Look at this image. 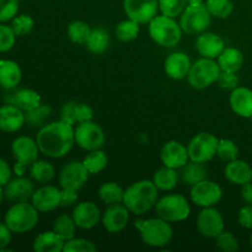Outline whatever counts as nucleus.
<instances>
[{"label":"nucleus","mask_w":252,"mask_h":252,"mask_svg":"<svg viewBox=\"0 0 252 252\" xmlns=\"http://www.w3.org/2000/svg\"><path fill=\"white\" fill-rule=\"evenodd\" d=\"M36 142L39 152L44 157L51 159L65 157L75 144L74 126L63 122L62 120L48 122L38 129Z\"/></svg>","instance_id":"nucleus-1"},{"label":"nucleus","mask_w":252,"mask_h":252,"mask_svg":"<svg viewBox=\"0 0 252 252\" xmlns=\"http://www.w3.org/2000/svg\"><path fill=\"white\" fill-rule=\"evenodd\" d=\"M159 199V189L153 180H140L125 189L123 204L135 216H144Z\"/></svg>","instance_id":"nucleus-2"},{"label":"nucleus","mask_w":252,"mask_h":252,"mask_svg":"<svg viewBox=\"0 0 252 252\" xmlns=\"http://www.w3.org/2000/svg\"><path fill=\"white\" fill-rule=\"evenodd\" d=\"M134 226L139 231L140 239L150 248H165L174 238V229L171 223L160 217L149 219H137Z\"/></svg>","instance_id":"nucleus-3"},{"label":"nucleus","mask_w":252,"mask_h":252,"mask_svg":"<svg viewBox=\"0 0 252 252\" xmlns=\"http://www.w3.org/2000/svg\"><path fill=\"white\" fill-rule=\"evenodd\" d=\"M149 36L158 46L164 48H174L181 42L182 31L180 22L174 17L165 16L158 14L152 21L148 24Z\"/></svg>","instance_id":"nucleus-4"},{"label":"nucleus","mask_w":252,"mask_h":252,"mask_svg":"<svg viewBox=\"0 0 252 252\" xmlns=\"http://www.w3.org/2000/svg\"><path fill=\"white\" fill-rule=\"evenodd\" d=\"M39 220V212L31 202L14 203L6 211L4 223L14 234H26L37 225Z\"/></svg>","instance_id":"nucleus-5"},{"label":"nucleus","mask_w":252,"mask_h":252,"mask_svg":"<svg viewBox=\"0 0 252 252\" xmlns=\"http://www.w3.org/2000/svg\"><path fill=\"white\" fill-rule=\"evenodd\" d=\"M157 217L169 223H180L186 220L191 214L189 199L180 193H169L158 199L154 207Z\"/></svg>","instance_id":"nucleus-6"},{"label":"nucleus","mask_w":252,"mask_h":252,"mask_svg":"<svg viewBox=\"0 0 252 252\" xmlns=\"http://www.w3.org/2000/svg\"><path fill=\"white\" fill-rule=\"evenodd\" d=\"M220 71V66L217 59L201 57L192 63L186 79L191 88L203 90L217 83Z\"/></svg>","instance_id":"nucleus-7"},{"label":"nucleus","mask_w":252,"mask_h":252,"mask_svg":"<svg viewBox=\"0 0 252 252\" xmlns=\"http://www.w3.org/2000/svg\"><path fill=\"white\" fill-rule=\"evenodd\" d=\"M11 153L15 159L14 172L17 176H22L34 161L38 160L39 148L36 138L29 135H20L14 139L11 144Z\"/></svg>","instance_id":"nucleus-8"},{"label":"nucleus","mask_w":252,"mask_h":252,"mask_svg":"<svg viewBox=\"0 0 252 252\" xmlns=\"http://www.w3.org/2000/svg\"><path fill=\"white\" fill-rule=\"evenodd\" d=\"M179 22L184 33L198 36L209 29L212 24V15L204 2L189 4L180 15Z\"/></svg>","instance_id":"nucleus-9"},{"label":"nucleus","mask_w":252,"mask_h":252,"mask_svg":"<svg viewBox=\"0 0 252 252\" xmlns=\"http://www.w3.org/2000/svg\"><path fill=\"white\" fill-rule=\"evenodd\" d=\"M218 142V138L212 133L201 132L196 134L187 145L189 160L202 164L211 161L214 157H217Z\"/></svg>","instance_id":"nucleus-10"},{"label":"nucleus","mask_w":252,"mask_h":252,"mask_svg":"<svg viewBox=\"0 0 252 252\" xmlns=\"http://www.w3.org/2000/svg\"><path fill=\"white\" fill-rule=\"evenodd\" d=\"M74 135H75V144L86 152L101 149L106 140L103 129L94 121L76 125V127H74Z\"/></svg>","instance_id":"nucleus-11"},{"label":"nucleus","mask_w":252,"mask_h":252,"mask_svg":"<svg viewBox=\"0 0 252 252\" xmlns=\"http://www.w3.org/2000/svg\"><path fill=\"white\" fill-rule=\"evenodd\" d=\"M223 197V189L217 182L203 180L198 184L191 186L189 198L192 203L201 208L206 207H216Z\"/></svg>","instance_id":"nucleus-12"},{"label":"nucleus","mask_w":252,"mask_h":252,"mask_svg":"<svg viewBox=\"0 0 252 252\" xmlns=\"http://www.w3.org/2000/svg\"><path fill=\"white\" fill-rule=\"evenodd\" d=\"M196 226L202 236L216 239L221 231H224L225 223L221 213L216 207H206L198 213Z\"/></svg>","instance_id":"nucleus-13"},{"label":"nucleus","mask_w":252,"mask_h":252,"mask_svg":"<svg viewBox=\"0 0 252 252\" xmlns=\"http://www.w3.org/2000/svg\"><path fill=\"white\" fill-rule=\"evenodd\" d=\"M123 10L127 17L147 25L159 14V0H123Z\"/></svg>","instance_id":"nucleus-14"},{"label":"nucleus","mask_w":252,"mask_h":252,"mask_svg":"<svg viewBox=\"0 0 252 252\" xmlns=\"http://www.w3.org/2000/svg\"><path fill=\"white\" fill-rule=\"evenodd\" d=\"M89 171L84 166L83 161H70L62 167L59 172L61 189L79 191L85 186L89 180Z\"/></svg>","instance_id":"nucleus-15"},{"label":"nucleus","mask_w":252,"mask_h":252,"mask_svg":"<svg viewBox=\"0 0 252 252\" xmlns=\"http://www.w3.org/2000/svg\"><path fill=\"white\" fill-rule=\"evenodd\" d=\"M130 212L123 203L110 204L102 213L101 223L111 234H118L127 228Z\"/></svg>","instance_id":"nucleus-16"},{"label":"nucleus","mask_w":252,"mask_h":252,"mask_svg":"<svg viewBox=\"0 0 252 252\" xmlns=\"http://www.w3.org/2000/svg\"><path fill=\"white\" fill-rule=\"evenodd\" d=\"M61 194L62 189L46 184L34 189L30 202L39 213H48L61 207Z\"/></svg>","instance_id":"nucleus-17"},{"label":"nucleus","mask_w":252,"mask_h":252,"mask_svg":"<svg viewBox=\"0 0 252 252\" xmlns=\"http://www.w3.org/2000/svg\"><path fill=\"white\" fill-rule=\"evenodd\" d=\"M160 160L165 166L180 170L189 161V149L179 140H169L160 150Z\"/></svg>","instance_id":"nucleus-18"},{"label":"nucleus","mask_w":252,"mask_h":252,"mask_svg":"<svg viewBox=\"0 0 252 252\" xmlns=\"http://www.w3.org/2000/svg\"><path fill=\"white\" fill-rule=\"evenodd\" d=\"M71 217L79 229L90 230L100 223L102 213L94 202H81L76 204Z\"/></svg>","instance_id":"nucleus-19"},{"label":"nucleus","mask_w":252,"mask_h":252,"mask_svg":"<svg viewBox=\"0 0 252 252\" xmlns=\"http://www.w3.org/2000/svg\"><path fill=\"white\" fill-rule=\"evenodd\" d=\"M4 191L5 198L9 199L12 203L30 202L34 192L33 182L29 177H25L24 175L22 176H16L5 185Z\"/></svg>","instance_id":"nucleus-20"},{"label":"nucleus","mask_w":252,"mask_h":252,"mask_svg":"<svg viewBox=\"0 0 252 252\" xmlns=\"http://www.w3.org/2000/svg\"><path fill=\"white\" fill-rule=\"evenodd\" d=\"M94 110L89 105L76 101H68L61 108V120L74 126L88 121H93Z\"/></svg>","instance_id":"nucleus-21"},{"label":"nucleus","mask_w":252,"mask_h":252,"mask_svg":"<svg viewBox=\"0 0 252 252\" xmlns=\"http://www.w3.org/2000/svg\"><path fill=\"white\" fill-rule=\"evenodd\" d=\"M225 48L224 39L219 34L204 31L196 39V49L203 58L217 59Z\"/></svg>","instance_id":"nucleus-22"},{"label":"nucleus","mask_w":252,"mask_h":252,"mask_svg":"<svg viewBox=\"0 0 252 252\" xmlns=\"http://www.w3.org/2000/svg\"><path fill=\"white\" fill-rule=\"evenodd\" d=\"M191 65L192 62L189 54L184 52H174L165 59L164 70L172 80H182L187 78Z\"/></svg>","instance_id":"nucleus-23"},{"label":"nucleus","mask_w":252,"mask_h":252,"mask_svg":"<svg viewBox=\"0 0 252 252\" xmlns=\"http://www.w3.org/2000/svg\"><path fill=\"white\" fill-rule=\"evenodd\" d=\"M26 123L25 112L12 103L0 107V130L6 133H15L21 129Z\"/></svg>","instance_id":"nucleus-24"},{"label":"nucleus","mask_w":252,"mask_h":252,"mask_svg":"<svg viewBox=\"0 0 252 252\" xmlns=\"http://www.w3.org/2000/svg\"><path fill=\"white\" fill-rule=\"evenodd\" d=\"M229 105L235 115L244 118L252 116V90L245 86H238L230 93Z\"/></svg>","instance_id":"nucleus-25"},{"label":"nucleus","mask_w":252,"mask_h":252,"mask_svg":"<svg viewBox=\"0 0 252 252\" xmlns=\"http://www.w3.org/2000/svg\"><path fill=\"white\" fill-rule=\"evenodd\" d=\"M224 176L231 184L243 186V185L252 181V167L249 162L235 159L233 161L226 162L225 169H224Z\"/></svg>","instance_id":"nucleus-26"},{"label":"nucleus","mask_w":252,"mask_h":252,"mask_svg":"<svg viewBox=\"0 0 252 252\" xmlns=\"http://www.w3.org/2000/svg\"><path fill=\"white\" fill-rule=\"evenodd\" d=\"M22 80L19 63L10 59H0V86L5 90H15Z\"/></svg>","instance_id":"nucleus-27"},{"label":"nucleus","mask_w":252,"mask_h":252,"mask_svg":"<svg viewBox=\"0 0 252 252\" xmlns=\"http://www.w3.org/2000/svg\"><path fill=\"white\" fill-rule=\"evenodd\" d=\"M6 100L7 103H12V105L17 106L24 112L33 110V108H36L37 106L42 103L41 95L37 91L27 88L15 90L14 93L10 94L9 97H6Z\"/></svg>","instance_id":"nucleus-28"},{"label":"nucleus","mask_w":252,"mask_h":252,"mask_svg":"<svg viewBox=\"0 0 252 252\" xmlns=\"http://www.w3.org/2000/svg\"><path fill=\"white\" fill-rule=\"evenodd\" d=\"M65 241L54 230L43 231L34 238L32 249L36 252H61Z\"/></svg>","instance_id":"nucleus-29"},{"label":"nucleus","mask_w":252,"mask_h":252,"mask_svg":"<svg viewBox=\"0 0 252 252\" xmlns=\"http://www.w3.org/2000/svg\"><path fill=\"white\" fill-rule=\"evenodd\" d=\"M221 71L238 73L244 65V54L235 47H225L224 51L217 58Z\"/></svg>","instance_id":"nucleus-30"},{"label":"nucleus","mask_w":252,"mask_h":252,"mask_svg":"<svg viewBox=\"0 0 252 252\" xmlns=\"http://www.w3.org/2000/svg\"><path fill=\"white\" fill-rule=\"evenodd\" d=\"M152 180L159 191L170 192L176 189L177 184H179L180 175L176 169L162 165V167H160L154 172Z\"/></svg>","instance_id":"nucleus-31"},{"label":"nucleus","mask_w":252,"mask_h":252,"mask_svg":"<svg viewBox=\"0 0 252 252\" xmlns=\"http://www.w3.org/2000/svg\"><path fill=\"white\" fill-rule=\"evenodd\" d=\"M180 180L187 186H193L198 182L207 179V169L202 162H196L189 160L186 165L180 169Z\"/></svg>","instance_id":"nucleus-32"},{"label":"nucleus","mask_w":252,"mask_h":252,"mask_svg":"<svg viewBox=\"0 0 252 252\" xmlns=\"http://www.w3.org/2000/svg\"><path fill=\"white\" fill-rule=\"evenodd\" d=\"M85 46L93 54L105 53L110 47V34L103 27H94L91 29Z\"/></svg>","instance_id":"nucleus-33"},{"label":"nucleus","mask_w":252,"mask_h":252,"mask_svg":"<svg viewBox=\"0 0 252 252\" xmlns=\"http://www.w3.org/2000/svg\"><path fill=\"white\" fill-rule=\"evenodd\" d=\"M30 175L31 179L42 185L51 182L56 176V169L51 162L46 160H37L30 166Z\"/></svg>","instance_id":"nucleus-34"},{"label":"nucleus","mask_w":252,"mask_h":252,"mask_svg":"<svg viewBox=\"0 0 252 252\" xmlns=\"http://www.w3.org/2000/svg\"><path fill=\"white\" fill-rule=\"evenodd\" d=\"M83 164L90 175L100 174V172H102L107 167V154L102 149L91 150V152H88V154L85 155Z\"/></svg>","instance_id":"nucleus-35"},{"label":"nucleus","mask_w":252,"mask_h":252,"mask_svg":"<svg viewBox=\"0 0 252 252\" xmlns=\"http://www.w3.org/2000/svg\"><path fill=\"white\" fill-rule=\"evenodd\" d=\"M98 198L107 206L123 203L125 189L116 182H105L98 189Z\"/></svg>","instance_id":"nucleus-36"},{"label":"nucleus","mask_w":252,"mask_h":252,"mask_svg":"<svg viewBox=\"0 0 252 252\" xmlns=\"http://www.w3.org/2000/svg\"><path fill=\"white\" fill-rule=\"evenodd\" d=\"M51 116L52 107L49 105H46V103H41V105L37 106L33 110L25 112L27 125H29L30 127L38 128V129L48 123V120Z\"/></svg>","instance_id":"nucleus-37"},{"label":"nucleus","mask_w":252,"mask_h":252,"mask_svg":"<svg viewBox=\"0 0 252 252\" xmlns=\"http://www.w3.org/2000/svg\"><path fill=\"white\" fill-rule=\"evenodd\" d=\"M76 224L74 221L73 217L68 216V214H61L58 218L54 220L53 230L63 239L64 241H68L75 236L76 231Z\"/></svg>","instance_id":"nucleus-38"},{"label":"nucleus","mask_w":252,"mask_h":252,"mask_svg":"<svg viewBox=\"0 0 252 252\" xmlns=\"http://www.w3.org/2000/svg\"><path fill=\"white\" fill-rule=\"evenodd\" d=\"M140 24H138L134 20L129 19L123 20L116 26L115 33L121 42H132L139 36Z\"/></svg>","instance_id":"nucleus-39"},{"label":"nucleus","mask_w":252,"mask_h":252,"mask_svg":"<svg viewBox=\"0 0 252 252\" xmlns=\"http://www.w3.org/2000/svg\"><path fill=\"white\" fill-rule=\"evenodd\" d=\"M90 32L91 27L89 26V24H86L85 21H81V20H75V21L70 22L68 29H66L69 39L76 44H85Z\"/></svg>","instance_id":"nucleus-40"},{"label":"nucleus","mask_w":252,"mask_h":252,"mask_svg":"<svg viewBox=\"0 0 252 252\" xmlns=\"http://www.w3.org/2000/svg\"><path fill=\"white\" fill-rule=\"evenodd\" d=\"M204 4L212 17L216 19H228L234 11V2L231 0H206Z\"/></svg>","instance_id":"nucleus-41"},{"label":"nucleus","mask_w":252,"mask_h":252,"mask_svg":"<svg viewBox=\"0 0 252 252\" xmlns=\"http://www.w3.org/2000/svg\"><path fill=\"white\" fill-rule=\"evenodd\" d=\"M217 157L224 162L233 161L239 157V147L231 139H219L217 147Z\"/></svg>","instance_id":"nucleus-42"},{"label":"nucleus","mask_w":252,"mask_h":252,"mask_svg":"<svg viewBox=\"0 0 252 252\" xmlns=\"http://www.w3.org/2000/svg\"><path fill=\"white\" fill-rule=\"evenodd\" d=\"M10 26L14 30L15 34L17 37L27 36L32 32L34 27V20L32 19L30 15L27 14H17L14 19L11 20V25Z\"/></svg>","instance_id":"nucleus-43"},{"label":"nucleus","mask_w":252,"mask_h":252,"mask_svg":"<svg viewBox=\"0 0 252 252\" xmlns=\"http://www.w3.org/2000/svg\"><path fill=\"white\" fill-rule=\"evenodd\" d=\"M186 0H159V11L169 17H180L187 6Z\"/></svg>","instance_id":"nucleus-44"},{"label":"nucleus","mask_w":252,"mask_h":252,"mask_svg":"<svg viewBox=\"0 0 252 252\" xmlns=\"http://www.w3.org/2000/svg\"><path fill=\"white\" fill-rule=\"evenodd\" d=\"M97 250L93 241L84 238H75L74 236L70 240L65 241L64 244V252H95Z\"/></svg>","instance_id":"nucleus-45"},{"label":"nucleus","mask_w":252,"mask_h":252,"mask_svg":"<svg viewBox=\"0 0 252 252\" xmlns=\"http://www.w3.org/2000/svg\"><path fill=\"white\" fill-rule=\"evenodd\" d=\"M17 36L11 26L0 22V53L9 52L14 48Z\"/></svg>","instance_id":"nucleus-46"},{"label":"nucleus","mask_w":252,"mask_h":252,"mask_svg":"<svg viewBox=\"0 0 252 252\" xmlns=\"http://www.w3.org/2000/svg\"><path fill=\"white\" fill-rule=\"evenodd\" d=\"M217 248L223 252H236L239 250V241L235 236L229 231H221L216 238Z\"/></svg>","instance_id":"nucleus-47"},{"label":"nucleus","mask_w":252,"mask_h":252,"mask_svg":"<svg viewBox=\"0 0 252 252\" xmlns=\"http://www.w3.org/2000/svg\"><path fill=\"white\" fill-rule=\"evenodd\" d=\"M17 0H0V22L6 24L19 14Z\"/></svg>","instance_id":"nucleus-48"},{"label":"nucleus","mask_w":252,"mask_h":252,"mask_svg":"<svg viewBox=\"0 0 252 252\" xmlns=\"http://www.w3.org/2000/svg\"><path fill=\"white\" fill-rule=\"evenodd\" d=\"M239 83H240L239 76L236 75V73H231V71H220L218 80H217L219 88L229 91H233L234 89L238 88Z\"/></svg>","instance_id":"nucleus-49"},{"label":"nucleus","mask_w":252,"mask_h":252,"mask_svg":"<svg viewBox=\"0 0 252 252\" xmlns=\"http://www.w3.org/2000/svg\"><path fill=\"white\" fill-rule=\"evenodd\" d=\"M238 221L243 228L252 230V204H245L238 213Z\"/></svg>","instance_id":"nucleus-50"},{"label":"nucleus","mask_w":252,"mask_h":252,"mask_svg":"<svg viewBox=\"0 0 252 252\" xmlns=\"http://www.w3.org/2000/svg\"><path fill=\"white\" fill-rule=\"evenodd\" d=\"M12 231L5 223H0V251H6L12 240Z\"/></svg>","instance_id":"nucleus-51"},{"label":"nucleus","mask_w":252,"mask_h":252,"mask_svg":"<svg viewBox=\"0 0 252 252\" xmlns=\"http://www.w3.org/2000/svg\"><path fill=\"white\" fill-rule=\"evenodd\" d=\"M78 202V191L62 189L61 207H71Z\"/></svg>","instance_id":"nucleus-52"},{"label":"nucleus","mask_w":252,"mask_h":252,"mask_svg":"<svg viewBox=\"0 0 252 252\" xmlns=\"http://www.w3.org/2000/svg\"><path fill=\"white\" fill-rule=\"evenodd\" d=\"M12 179V169L6 160L0 158V186L5 187V185Z\"/></svg>","instance_id":"nucleus-53"},{"label":"nucleus","mask_w":252,"mask_h":252,"mask_svg":"<svg viewBox=\"0 0 252 252\" xmlns=\"http://www.w3.org/2000/svg\"><path fill=\"white\" fill-rule=\"evenodd\" d=\"M241 199L245 204H252V181L241 186Z\"/></svg>","instance_id":"nucleus-54"},{"label":"nucleus","mask_w":252,"mask_h":252,"mask_svg":"<svg viewBox=\"0 0 252 252\" xmlns=\"http://www.w3.org/2000/svg\"><path fill=\"white\" fill-rule=\"evenodd\" d=\"M5 198V191H4V187L0 186V204H1L2 199Z\"/></svg>","instance_id":"nucleus-55"},{"label":"nucleus","mask_w":252,"mask_h":252,"mask_svg":"<svg viewBox=\"0 0 252 252\" xmlns=\"http://www.w3.org/2000/svg\"><path fill=\"white\" fill-rule=\"evenodd\" d=\"M187 4H199V2H204V0H186Z\"/></svg>","instance_id":"nucleus-56"},{"label":"nucleus","mask_w":252,"mask_h":252,"mask_svg":"<svg viewBox=\"0 0 252 252\" xmlns=\"http://www.w3.org/2000/svg\"><path fill=\"white\" fill-rule=\"evenodd\" d=\"M250 246H251V249H252V233H251V235H250Z\"/></svg>","instance_id":"nucleus-57"},{"label":"nucleus","mask_w":252,"mask_h":252,"mask_svg":"<svg viewBox=\"0 0 252 252\" xmlns=\"http://www.w3.org/2000/svg\"><path fill=\"white\" fill-rule=\"evenodd\" d=\"M17 1H19V2H20V1H24V0H17Z\"/></svg>","instance_id":"nucleus-58"},{"label":"nucleus","mask_w":252,"mask_h":252,"mask_svg":"<svg viewBox=\"0 0 252 252\" xmlns=\"http://www.w3.org/2000/svg\"><path fill=\"white\" fill-rule=\"evenodd\" d=\"M250 120H251V122H252V116H251V117H250Z\"/></svg>","instance_id":"nucleus-59"},{"label":"nucleus","mask_w":252,"mask_h":252,"mask_svg":"<svg viewBox=\"0 0 252 252\" xmlns=\"http://www.w3.org/2000/svg\"><path fill=\"white\" fill-rule=\"evenodd\" d=\"M0 219H1V214H0Z\"/></svg>","instance_id":"nucleus-60"}]
</instances>
